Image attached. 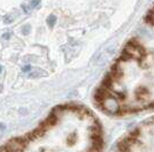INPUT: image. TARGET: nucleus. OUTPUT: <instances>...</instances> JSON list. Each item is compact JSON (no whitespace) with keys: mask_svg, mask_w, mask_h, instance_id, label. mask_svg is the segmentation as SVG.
<instances>
[{"mask_svg":"<svg viewBox=\"0 0 154 152\" xmlns=\"http://www.w3.org/2000/svg\"><path fill=\"white\" fill-rule=\"evenodd\" d=\"M96 103L116 116L154 108V4L96 92Z\"/></svg>","mask_w":154,"mask_h":152,"instance_id":"f257e3e1","label":"nucleus"},{"mask_svg":"<svg viewBox=\"0 0 154 152\" xmlns=\"http://www.w3.org/2000/svg\"><path fill=\"white\" fill-rule=\"evenodd\" d=\"M103 127L89 108L57 106L36 129L9 139L0 152H103Z\"/></svg>","mask_w":154,"mask_h":152,"instance_id":"f03ea898","label":"nucleus"},{"mask_svg":"<svg viewBox=\"0 0 154 152\" xmlns=\"http://www.w3.org/2000/svg\"><path fill=\"white\" fill-rule=\"evenodd\" d=\"M113 152H154V118L129 131Z\"/></svg>","mask_w":154,"mask_h":152,"instance_id":"7ed1b4c3","label":"nucleus"},{"mask_svg":"<svg viewBox=\"0 0 154 152\" xmlns=\"http://www.w3.org/2000/svg\"><path fill=\"white\" fill-rule=\"evenodd\" d=\"M54 21H55V17L51 16V19H48V24L51 23V25H53V24H54Z\"/></svg>","mask_w":154,"mask_h":152,"instance_id":"20e7f679","label":"nucleus"},{"mask_svg":"<svg viewBox=\"0 0 154 152\" xmlns=\"http://www.w3.org/2000/svg\"><path fill=\"white\" fill-rule=\"evenodd\" d=\"M37 5H38V0H33L31 4V7H35V6H37Z\"/></svg>","mask_w":154,"mask_h":152,"instance_id":"39448f33","label":"nucleus"},{"mask_svg":"<svg viewBox=\"0 0 154 152\" xmlns=\"http://www.w3.org/2000/svg\"><path fill=\"white\" fill-rule=\"evenodd\" d=\"M9 36H11L9 33H5V35L2 36V38H5V39H8V38H9Z\"/></svg>","mask_w":154,"mask_h":152,"instance_id":"423d86ee","label":"nucleus"},{"mask_svg":"<svg viewBox=\"0 0 154 152\" xmlns=\"http://www.w3.org/2000/svg\"><path fill=\"white\" fill-rule=\"evenodd\" d=\"M28 28H29V27H24V33H28Z\"/></svg>","mask_w":154,"mask_h":152,"instance_id":"0eeeda50","label":"nucleus"},{"mask_svg":"<svg viewBox=\"0 0 154 152\" xmlns=\"http://www.w3.org/2000/svg\"><path fill=\"white\" fill-rule=\"evenodd\" d=\"M0 71H1V68H0Z\"/></svg>","mask_w":154,"mask_h":152,"instance_id":"6e6552de","label":"nucleus"}]
</instances>
